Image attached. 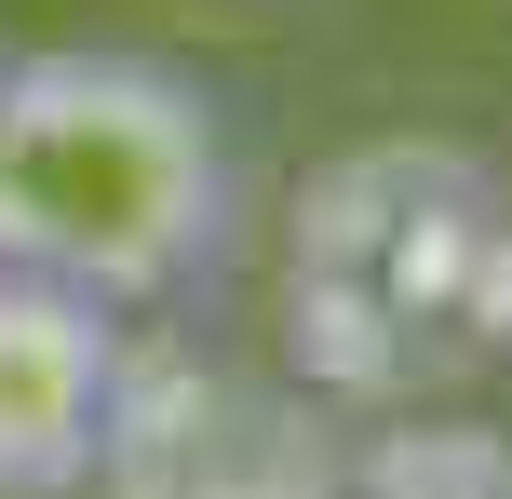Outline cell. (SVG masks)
<instances>
[{"instance_id": "277c9868", "label": "cell", "mask_w": 512, "mask_h": 499, "mask_svg": "<svg viewBox=\"0 0 512 499\" xmlns=\"http://www.w3.org/2000/svg\"><path fill=\"white\" fill-rule=\"evenodd\" d=\"M122 311L41 270H0V499H81Z\"/></svg>"}, {"instance_id": "3957f363", "label": "cell", "mask_w": 512, "mask_h": 499, "mask_svg": "<svg viewBox=\"0 0 512 499\" xmlns=\"http://www.w3.org/2000/svg\"><path fill=\"white\" fill-rule=\"evenodd\" d=\"M351 446L310 378L230 365L203 338H122L81 499H337Z\"/></svg>"}, {"instance_id": "6da1fadb", "label": "cell", "mask_w": 512, "mask_h": 499, "mask_svg": "<svg viewBox=\"0 0 512 499\" xmlns=\"http://www.w3.org/2000/svg\"><path fill=\"white\" fill-rule=\"evenodd\" d=\"M283 378L324 405H445L512 351V189L472 135H364L283 203Z\"/></svg>"}, {"instance_id": "5b68a950", "label": "cell", "mask_w": 512, "mask_h": 499, "mask_svg": "<svg viewBox=\"0 0 512 499\" xmlns=\"http://www.w3.org/2000/svg\"><path fill=\"white\" fill-rule=\"evenodd\" d=\"M337 499H512V446L486 419H445V405H391L378 446H351Z\"/></svg>"}, {"instance_id": "7a4b0ae2", "label": "cell", "mask_w": 512, "mask_h": 499, "mask_svg": "<svg viewBox=\"0 0 512 499\" xmlns=\"http://www.w3.org/2000/svg\"><path fill=\"white\" fill-rule=\"evenodd\" d=\"M243 243V135L162 54L54 41L0 54V270L81 284L108 311L216 284Z\"/></svg>"}]
</instances>
